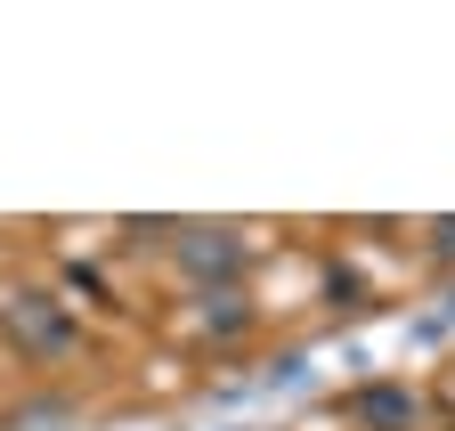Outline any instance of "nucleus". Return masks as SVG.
Returning <instances> with one entry per match:
<instances>
[{"instance_id":"nucleus-2","label":"nucleus","mask_w":455,"mask_h":431,"mask_svg":"<svg viewBox=\"0 0 455 431\" xmlns=\"http://www.w3.org/2000/svg\"><path fill=\"white\" fill-rule=\"evenodd\" d=\"M171 260H180L188 277H204V285H228L236 260H244V244L228 228H180V236H171Z\"/></svg>"},{"instance_id":"nucleus-3","label":"nucleus","mask_w":455,"mask_h":431,"mask_svg":"<svg viewBox=\"0 0 455 431\" xmlns=\"http://www.w3.org/2000/svg\"><path fill=\"white\" fill-rule=\"evenodd\" d=\"M358 423H374V431H407V423H415V391H398V383L358 391Z\"/></svg>"},{"instance_id":"nucleus-1","label":"nucleus","mask_w":455,"mask_h":431,"mask_svg":"<svg viewBox=\"0 0 455 431\" xmlns=\"http://www.w3.org/2000/svg\"><path fill=\"white\" fill-rule=\"evenodd\" d=\"M9 334L25 350H41V358H66L74 350V317L57 309L49 293H9Z\"/></svg>"}]
</instances>
